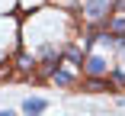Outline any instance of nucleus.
<instances>
[{"mask_svg":"<svg viewBox=\"0 0 125 116\" xmlns=\"http://www.w3.org/2000/svg\"><path fill=\"white\" fill-rule=\"evenodd\" d=\"M112 7H115V0H83V19L90 26H99V23H106Z\"/></svg>","mask_w":125,"mask_h":116,"instance_id":"1","label":"nucleus"},{"mask_svg":"<svg viewBox=\"0 0 125 116\" xmlns=\"http://www.w3.org/2000/svg\"><path fill=\"white\" fill-rule=\"evenodd\" d=\"M83 71H87V77H103V74L112 71V68L106 64V58H99V55H87V58H83Z\"/></svg>","mask_w":125,"mask_h":116,"instance_id":"2","label":"nucleus"},{"mask_svg":"<svg viewBox=\"0 0 125 116\" xmlns=\"http://www.w3.org/2000/svg\"><path fill=\"white\" fill-rule=\"evenodd\" d=\"M48 110V100H42V97H29V100H22V113L26 116H42Z\"/></svg>","mask_w":125,"mask_h":116,"instance_id":"3","label":"nucleus"},{"mask_svg":"<svg viewBox=\"0 0 125 116\" xmlns=\"http://www.w3.org/2000/svg\"><path fill=\"white\" fill-rule=\"evenodd\" d=\"M103 32H109V36H125V13L109 16V19H106V26H103Z\"/></svg>","mask_w":125,"mask_h":116,"instance_id":"4","label":"nucleus"},{"mask_svg":"<svg viewBox=\"0 0 125 116\" xmlns=\"http://www.w3.org/2000/svg\"><path fill=\"white\" fill-rule=\"evenodd\" d=\"M52 81H55V84H61V87H71V84H74V74H71V71H61V68H55Z\"/></svg>","mask_w":125,"mask_h":116,"instance_id":"5","label":"nucleus"},{"mask_svg":"<svg viewBox=\"0 0 125 116\" xmlns=\"http://www.w3.org/2000/svg\"><path fill=\"white\" fill-rule=\"evenodd\" d=\"M83 87H87V90H109V81H103V77H87Z\"/></svg>","mask_w":125,"mask_h":116,"instance_id":"6","label":"nucleus"},{"mask_svg":"<svg viewBox=\"0 0 125 116\" xmlns=\"http://www.w3.org/2000/svg\"><path fill=\"white\" fill-rule=\"evenodd\" d=\"M64 58L74 61V64H83V52L77 49V45H71V49H64Z\"/></svg>","mask_w":125,"mask_h":116,"instance_id":"7","label":"nucleus"},{"mask_svg":"<svg viewBox=\"0 0 125 116\" xmlns=\"http://www.w3.org/2000/svg\"><path fill=\"white\" fill-rule=\"evenodd\" d=\"M32 64H35V61H32L29 55H19V58H16V68H19L22 74H32Z\"/></svg>","mask_w":125,"mask_h":116,"instance_id":"8","label":"nucleus"},{"mask_svg":"<svg viewBox=\"0 0 125 116\" xmlns=\"http://www.w3.org/2000/svg\"><path fill=\"white\" fill-rule=\"evenodd\" d=\"M112 81H115L119 87H125V71H112Z\"/></svg>","mask_w":125,"mask_h":116,"instance_id":"9","label":"nucleus"},{"mask_svg":"<svg viewBox=\"0 0 125 116\" xmlns=\"http://www.w3.org/2000/svg\"><path fill=\"white\" fill-rule=\"evenodd\" d=\"M10 77H13V71H10L7 64H0V81H10Z\"/></svg>","mask_w":125,"mask_h":116,"instance_id":"10","label":"nucleus"},{"mask_svg":"<svg viewBox=\"0 0 125 116\" xmlns=\"http://www.w3.org/2000/svg\"><path fill=\"white\" fill-rule=\"evenodd\" d=\"M0 116H16V113L13 110H0Z\"/></svg>","mask_w":125,"mask_h":116,"instance_id":"11","label":"nucleus"},{"mask_svg":"<svg viewBox=\"0 0 125 116\" xmlns=\"http://www.w3.org/2000/svg\"><path fill=\"white\" fill-rule=\"evenodd\" d=\"M115 3H119V7H122V10H125V0H115Z\"/></svg>","mask_w":125,"mask_h":116,"instance_id":"12","label":"nucleus"},{"mask_svg":"<svg viewBox=\"0 0 125 116\" xmlns=\"http://www.w3.org/2000/svg\"><path fill=\"white\" fill-rule=\"evenodd\" d=\"M122 58H125V49H122Z\"/></svg>","mask_w":125,"mask_h":116,"instance_id":"13","label":"nucleus"}]
</instances>
